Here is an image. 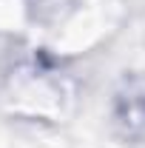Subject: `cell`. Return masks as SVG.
Instances as JSON below:
<instances>
[{"label": "cell", "mask_w": 145, "mask_h": 148, "mask_svg": "<svg viewBox=\"0 0 145 148\" xmlns=\"http://www.w3.org/2000/svg\"><path fill=\"white\" fill-rule=\"evenodd\" d=\"M111 125L125 143H145V71L125 74L111 94Z\"/></svg>", "instance_id": "cell-1"}]
</instances>
